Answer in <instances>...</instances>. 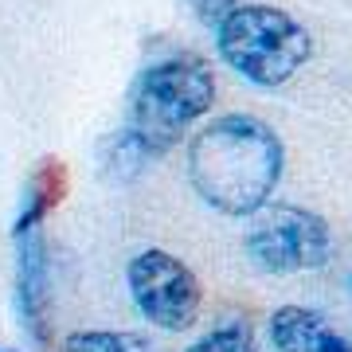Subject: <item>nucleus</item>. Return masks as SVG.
I'll use <instances>...</instances> for the list:
<instances>
[{
  "label": "nucleus",
  "mask_w": 352,
  "mask_h": 352,
  "mask_svg": "<svg viewBox=\"0 0 352 352\" xmlns=\"http://www.w3.org/2000/svg\"><path fill=\"white\" fill-rule=\"evenodd\" d=\"M286 168L278 129L254 113H223L188 141V180L219 215H254L274 196Z\"/></svg>",
  "instance_id": "1"
},
{
  "label": "nucleus",
  "mask_w": 352,
  "mask_h": 352,
  "mask_svg": "<svg viewBox=\"0 0 352 352\" xmlns=\"http://www.w3.org/2000/svg\"><path fill=\"white\" fill-rule=\"evenodd\" d=\"M215 102V71L204 55L180 51L157 59L138 75L129 94L126 133L145 157H164L180 145L192 122H200Z\"/></svg>",
  "instance_id": "2"
},
{
  "label": "nucleus",
  "mask_w": 352,
  "mask_h": 352,
  "mask_svg": "<svg viewBox=\"0 0 352 352\" xmlns=\"http://www.w3.org/2000/svg\"><path fill=\"white\" fill-rule=\"evenodd\" d=\"M215 51L243 82L278 90L309 63L314 36L274 4H239L215 28Z\"/></svg>",
  "instance_id": "3"
},
{
  "label": "nucleus",
  "mask_w": 352,
  "mask_h": 352,
  "mask_svg": "<svg viewBox=\"0 0 352 352\" xmlns=\"http://www.w3.org/2000/svg\"><path fill=\"white\" fill-rule=\"evenodd\" d=\"M243 251L254 270L274 278L321 270L333 258V231L317 212L298 204H266L254 212V223L243 239Z\"/></svg>",
  "instance_id": "4"
},
{
  "label": "nucleus",
  "mask_w": 352,
  "mask_h": 352,
  "mask_svg": "<svg viewBox=\"0 0 352 352\" xmlns=\"http://www.w3.org/2000/svg\"><path fill=\"white\" fill-rule=\"evenodd\" d=\"M129 294L138 314L149 325L164 329V333H184L196 325L200 317V282L188 270V263H180L168 251H141L133 254V263L126 270Z\"/></svg>",
  "instance_id": "5"
},
{
  "label": "nucleus",
  "mask_w": 352,
  "mask_h": 352,
  "mask_svg": "<svg viewBox=\"0 0 352 352\" xmlns=\"http://www.w3.org/2000/svg\"><path fill=\"white\" fill-rule=\"evenodd\" d=\"M16 309L20 321L39 344H47V309H51V274H47V243L43 231H20L16 235Z\"/></svg>",
  "instance_id": "6"
},
{
  "label": "nucleus",
  "mask_w": 352,
  "mask_h": 352,
  "mask_svg": "<svg viewBox=\"0 0 352 352\" xmlns=\"http://www.w3.org/2000/svg\"><path fill=\"white\" fill-rule=\"evenodd\" d=\"M270 344L274 352H321L329 337V325L325 317L317 309H305V305H282L270 314Z\"/></svg>",
  "instance_id": "7"
},
{
  "label": "nucleus",
  "mask_w": 352,
  "mask_h": 352,
  "mask_svg": "<svg viewBox=\"0 0 352 352\" xmlns=\"http://www.w3.org/2000/svg\"><path fill=\"white\" fill-rule=\"evenodd\" d=\"M63 196H67V164L55 161V157H43L39 168L32 173V180H28L24 208H20V219H16L12 235L32 231V227H43L47 212H51V208H59Z\"/></svg>",
  "instance_id": "8"
},
{
  "label": "nucleus",
  "mask_w": 352,
  "mask_h": 352,
  "mask_svg": "<svg viewBox=\"0 0 352 352\" xmlns=\"http://www.w3.org/2000/svg\"><path fill=\"white\" fill-rule=\"evenodd\" d=\"M59 352H153L149 340L138 333H110V329H87V333H71L59 344Z\"/></svg>",
  "instance_id": "9"
},
{
  "label": "nucleus",
  "mask_w": 352,
  "mask_h": 352,
  "mask_svg": "<svg viewBox=\"0 0 352 352\" xmlns=\"http://www.w3.org/2000/svg\"><path fill=\"white\" fill-rule=\"evenodd\" d=\"M184 352H258V340L247 321H223L200 340H192Z\"/></svg>",
  "instance_id": "10"
},
{
  "label": "nucleus",
  "mask_w": 352,
  "mask_h": 352,
  "mask_svg": "<svg viewBox=\"0 0 352 352\" xmlns=\"http://www.w3.org/2000/svg\"><path fill=\"white\" fill-rule=\"evenodd\" d=\"M325 266H329V289H333V298H340V305L352 309V243L333 251V258Z\"/></svg>",
  "instance_id": "11"
},
{
  "label": "nucleus",
  "mask_w": 352,
  "mask_h": 352,
  "mask_svg": "<svg viewBox=\"0 0 352 352\" xmlns=\"http://www.w3.org/2000/svg\"><path fill=\"white\" fill-rule=\"evenodd\" d=\"M243 0H192V8H196V16H200L208 28H219L227 20V16L239 8Z\"/></svg>",
  "instance_id": "12"
},
{
  "label": "nucleus",
  "mask_w": 352,
  "mask_h": 352,
  "mask_svg": "<svg viewBox=\"0 0 352 352\" xmlns=\"http://www.w3.org/2000/svg\"><path fill=\"white\" fill-rule=\"evenodd\" d=\"M321 352H352V344L344 337H337V333H329L325 344H321Z\"/></svg>",
  "instance_id": "13"
},
{
  "label": "nucleus",
  "mask_w": 352,
  "mask_h": 352,
  "mask_svg": "<svg viewBox=\"0 0 352 352\" xmlns=\"http://www.w3.org/2000/svg\"><path fill=\"white\" fill-rule=\"evenodd\" d=\"M0 352H12V349H0Z\"/></svg>",
  "instance_id": "14"
}]
</instances>
